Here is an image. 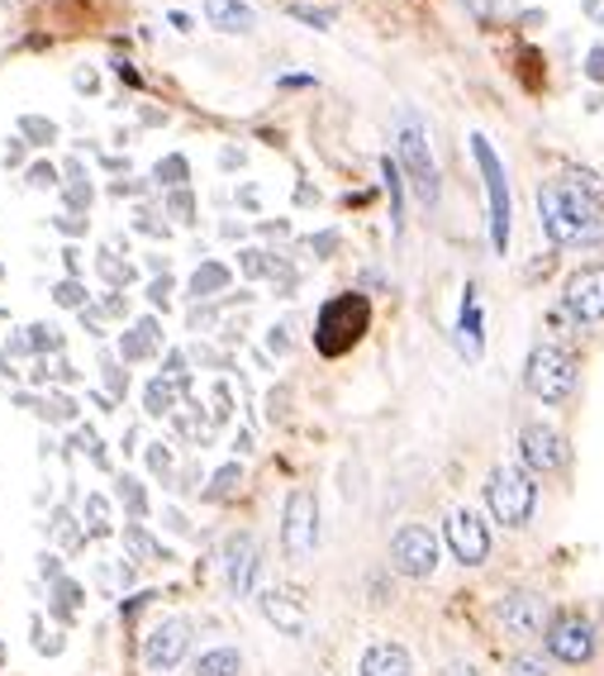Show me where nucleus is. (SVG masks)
I'll return each mask as SVG.
<instances>
[{"label": "nucleus", "mask_w": 604, "mask_h": 676, "mask_svg": "<svg viewBox=\"0 0 604 676\" xmlns=\"http://www.w3.org/2000/svg\"><path fill=\"white\" fill-rule=\"evenodd\" d=\"M537 215H543V233L561 249L571 243H595L600 239V186L590 172L553 177L537 186Z\"/></svg>", "instance_id": "obj_1"}, {"label": "nucleus", "mask_w": 604, "mask_h": 676, "mask_svg": "<svg viewBox=\"0 0 604 676\" xmlns=\"http://www.w3.org/2000/svg\"><path fill=\"white\" fill-rule=\"evenodd\" d=\"M366 324H372V301H366L362 291L334 295V301H324L319 315H314V348H319L324 358H343L362 343Z\"/></svg>", "instance_id": "obj_2"}, {"label": "nucleus", "mask_w": 604, "mask_h": 676, "mask_svg": "<svg viewBox=\"0 0 604 676\" xmlns=\"http://www.w3.org/2000/svg\"><path fill=\"white\" fill-rule=\"evenodd\" d=\"M396 153H400V172L410 177L414 196L424 205H438V167H433V148H428V129L414 110H400L396 120Z\"/></svg>", "instance_id": "obj_3"}, {"label": "nucleus", "mask_w": 604, "mask_h": 676, "mask_svg": "<svg viewBox=\"0 0 604 676\" xmlns=\"http://www.w3.org/2000/svg\"><path fill=\"white\" fill-rule=\"evenodd\" d=\"M485 510H491L495 524L523 529L537 510L533 472H523V467H495V472L485 476Z\"/></svg>", "instance_id": "obj_4"}, {"label": "nucleus", "mask_w": 604, "mask_h": 676, "mask_svg": "<svg viewBox=\"0 0 604 676\" xmlns=\"http://www.w3.org/2000/svg\"><path fill=\"white\" fill-rule=\"evenodd\" d=\"M576 376H581V367H576V358L561 343H537L529 353V362H523V382H529V391L543 400V406L571 400Z\"/></svg>", "instance_id": "obj_5"}, {"label": "nucleus", "mask_w": 604, "mask_h": 676, "mask_svg": "<svg viewBox=\"0 0 604 676\" xmlns=\"http://www.w3.org/2000/svg\"><path fill=\"white\" fill-rule=\"evenodd\" d=\"M471 153H476V167L485 177V201H491V249L505 253L509 249V219H515V205H509V181H505V162L500 153L491 148L485 134H471Z\"/></svg>", "instance_id": "obj_6"}, {"label": "nucleus", "mask_w": 604, "mask_h": 676, "mask_svg": "<svg viewBox=\"0 0 604 676\" xmlns=\"http://www.w3.org/2000/svg\"><path fill=\"white\" fill-rule=\"evenodd\" d=\"M281 548L291 563H305L319 548V496L310 486H291L281 505Z\"/></svg>", "instance_id": "obj_7"}, {"label": "nucleus", "mask_w": 604, "mask_h": 676, "mask_svg": "<svg viewBox=\"0 0 604 676\" xmlns=\"http://www.w3.org/2000/svg\"><path fill=\"white\" fill-rule=\"evenodd\" d=\"M543 643H547V657L553 662H567V667H585L590 657H595V624H590L585 615H553V624H547V633H543Z\"/></svg>", "instance_id": "obj_8"}, {"label": "nucleus", "mask_w": 604, "mask_h": 676, "mask_svg": "<svg viewBox=\"0 0 604 676\" xmlns=\"http://www.w3.org/2000/svg\"><path fill=\"white\" fill-rule=\"evenodd\" d=\"M390 567L410 581H428L438 571V539L424 524H400L390 539Z\"/></svg>", "instance_id": "obj_9"}, {"label": "nucleus", "mask_w": 604, "mask_h": 676, "mask_svg": "<svg viewBox=\"0 0 604 676\" xmlns=\"http://www.w3.org/2000/svg\"><path fill=\"white\" fill-rule=\"evenodd\" d=\"M519 462H523V472H533V476H553L567 467V438H561L553 424L529 420L519 428Z\"/></svg>", "instance_id": "obj_10"}, {"label": "nucleus", "mask_w": 604, "mask_h": 676, "mask_svg": "<svg viewBox=\"0 0 604 676\" xmlns=\"http://www.w3.org/2000/svg\"><path fill=\"white\" fill-rule=\"evenodd\" d=\"M443 539H448V553L457 557L462 567H481L491 557V524L476 515V510H448L443 519Z\"/></svg>", "instance_id": "obj_11"}, {"label": "nucleus", "mask_w": 604, "mask_h": 676, "mask_svg": "<svg viewBox=\"0 0 604 676\" xmlns=\"http://www.w3.org/2000/svg\"><path fill=\"white\" fill-rule=\"evenodd\" d=\"M191 653V619H162L157 629L143 639V667H148L153 676L162 672H177L181 657Z\"/></svg>", "instance_id": "obj_12"}, {"label": "nucleus", "mask_w": 604, "mask_h": 676, "mask_svg": "<svg viewBox=\"0 0 604 676\" xmlns=\"http://www.w3.org/2000/svg\"><path fill=\"white\" fill-rule=\"evenodd\" d=\"M257 609H262V619H267L271 629L286 633V639H305V633H310L305 591H295V587H267V591L257 595Z\"/></svg>", "instance_id": "obj_13"}, {"label": "nucleus", "mask_w": 604, "mask_h": 676, "mask_svg": "<svg viewBox=\"0 0 604 676\" xmlns=\"http://www.w3.org/2000/svg\"><path fill=\"white\" fill-rule=\"evenodd\" d=\"M495 619H500V629L509 639H537V633H547V601L537 591H509L500 605H495Z\"/></svg>", "instance_id": "obj_14"}, {"label": "nucleus", "mask_w": 604, "mask_h": 676, "mask_svg": "<svg viewBox=\"0 0 604 676\" xmlns=\"http://www.w3.org/2000/svg\"><path fill=\"white\" fill-rule=\"evenodd\" d=\"M561 305L576 324H604V263L576 267L561 291Z\"/></svg>", "instance_id": "obj_15"}, {"label": "nucleus", "mask_w": 604, "mask_h": 676, "mask_svg": "<svg viewBox=\"0 0 604 676\" xmlns=\"http://www.w3.org/2000/svg\"><path fill=\"white\" fill-rule=\"evenodd\" d=\"M219 567H225V587L233 601H247L253 595V581L262 571V548L253 534H229L225 539V553H219Z\"/></svg>", "instance_id": "obj_16"}, {"label": "nucleus", "mask_w": 604, "mask_h": 676, "mask_svg": "<svg viewBox=\"0 0 604 676\" xmlns=\"http://www.w3.org/2000/svg\"><path fill=\"white\" fill-rule=\"evenodd\" d=\"M358 676H414V662H410V653H404L400 643L380 639V643H372L362 653Z\"/></svg>", "instance_id": "obj_17"}, {"label": "nucleus", "mask_w": 604, "mask_h": 676, "mask_svg": "<svg viewBox=\"0 0 604 676\" xmlns=\"http://www.w3.org/2000/svg\"><path fill=\"white\" fill-rule=\"evenodd\" d=\"M205 20H209V29H219V34H247L257 24L247 0H205Z\"/></svg>", "instance_id": "obj_18"}, {"label": "nucleus", "mask_w": 604, "mask_h": 676, "mask_svg": "<svg viewBox=\"0 0 604 676\" xmlns=\"http://www.w3.org/2000/svg\"><path fill=\"white\" fill-rule=\"evenodd\" d=\"M481 301H476V286H467L462 291V315H457V348H462L467 358H481Z\"/></svg>", "instance_id": "obj_19"}, {"label": "nucleus", "mask_w": 604, "mask_h": 676, "mask_svg": "<svg viewBox=\"0 0 604 676\" xmlns=\"http://www.w3.org/2000/svg\"><path fill=\"white\" fill-rule=\"evenodd\" d=\"M157 348H162L157 319H138L129 334H120V358L124 362H148V358H157Z\"/></svg>", "instance_id": "obj_20"}, {"label": "nucleus", "mask_w": 604, "mask_h": 676, "mask_svg": "<svg viewBox=\"0 0 604 676\" xmlns=\"http://www.w3.org/2000/svg\"><path fill=\"white\" fill-rule=\"evenodd\" d=\"M124 557H134V563H172V553L162 548L143 519H134V524H124Z\"/></svg>", "instance_id": "obj_21"}, {"label": "nucleus", "mask_w": 604, "mask_h": 676, "mask_svg": "<svg viewBox=\"0 0 604 676\" xmlns=\"http://www.w3.org/2000/svg\"><path fill=\"white\" fill-rule=\"evenodd\" d=\"M229 281H233V271L225 263H201L191 271V295L195 301H215V295L229 291Z\"/></svg>", "instance_id": "obj_22"}, {"label": "nucleus", "mask_w": 604, "mask_h": 676, "mask_svg": "<svg viewBox=\"0 0 604 676\" xmlns=\"http://www.w3.org/2000/svg\"><path fill=\"white\" fill-rule=\"evenodd\" d=\"M44 529H48V534L58 539L68 553H82V548H86V539H90V534H86V524H76V515L68 510V505H58V510L48 515V524H44Z\"/></svg>", "instance_id": "obj_23"}, {"label": "nucleus", "mask_w": 604, "mask_h": 676, "mask_svg": "<svg viewBox=\"0 0 604 676\" xmlns=\"http://www.w3.org/2000/svg\"><path fill=\"white\" fill-rule=\"evenodd\" d=\"M177 400H181V386H172L167 376H153L148 391H143V410H148L153 420H172V414H177Z\"/></svg>", "instance_id": "obj_24"}, {"label": "nucleus", "mask_w": 604, "mask_h": 676, "mask_svg": "<svg viewBox=\"0 0 604 676\" xmlns=\"http://www.w3.org/2000/svg\"><path fill=\"white\" fill-rule=\"evenodd\" d=\"M82 601H86V591H82V581H72V577H62V581H52V587H48V605H52V615H58L62 624L76 619Z\"/></svg>", "instance_id": "obj_25"}, {"label": "nucleus", "mask_w": 604, "mask_h": 676, "mask_svg": "<svg viewBox=\"0 0 604 676\" xmlns=\"http://www.w3.org/2000/svg\"><path fill=\"white\" fill-rule=\"evenodd\" d=\"M243 672V653L239 648H209V653L195 657V676H239Z\"/></svg>", "instance_id": "obj_26"}, {"label": "nucleus", "mask_w": 604, "mask_h": 676, "mask_svg": "<svg viewBox=\"0 0 604 676\" xmlns=\"http://www.w3.org/2000/svg\"><path fill=\"white\" fill-rule=\"evenodd\" d=\"M82 519H86V534H90V539H110V534H114V524H110V500H105L100 491H90V496H86Z\"/></svg>", "instance_id": "obj_27"}, {"label": "nucleus", "mask_w": 604, "mask_h": 676, "mask_svg": "<svg viewBox=\"0 0 604 676\" xmlns=\"http://www.w3.org/2000/svg\"><path fill=\"white\" fill-rule=\"evenodd\" d=\"M380 177H386V191H390V225H396V233H400V225H404V172H400V162L396 158H380Z\"/></svg>", "instance_id": "obj_28"}, {"label": "nucleus", "mask_w": 604, "mask_h": 676, "mask_svg": "<svg viewBox=\"0 0 604 676\" xmlns=\"http://www.w3.org/2000/svg\"><path fill=\"white\" fill-rule=\"evenodd\" d=\"M239 486H243V467H239V462H225V467H219L215 476H209V486L201 491V496L219 505V500H229V496H233V491H239Z\"/></svg>", "instance_id": "obj_29"}, {"label": "nucleus", "mask_w": 604, "mask_h": 676, "mask_svg": "<svg viewBox=\"0 0 604 676\" xmlns=\"http://www.w3.org/2000/svg\"><path fill=\"white\" fill-rule=\"evenodd\" d=\"M172 428H177L181 438H191L195 448H205V444H209V424H205L201 406H186V410H177V414H172Z\"/></svg>", "instance_id": "obj_30"}, {"label": "nucleus", "mask_w": 604, "mask_h": 676, "mask_svg": "<svg viewBox=\"0 0 604 676\" xmlns=\"http://www.w3.org/2000/svg\"><path fill=\"white\" fill-rule=\"evenodd\" d=\"M153 181H162L167 191H181V186L191 181V162L181 158V153H167V158L153 167Z\"/></svg>", "instance_id": "obj_31"}, {"label": "nucleus", "mask_w": 604, "mask_h": 676, "mask_svg": "<svg viewBox=\"0 0 604 676\" xmlns=\"http://www.w3.org/2000/svg\"><path fill=\"white\" fill-rule=\"evenodd\" d=\"M20 138L34 143V148H48V143H58V124L44 120V114H24V120H20Z\"/></svg>", "instance_id": "obj_32"}, {"label": "nucleus", "mask_w": 604, "mask_h": 676, "mask_svg": "<svg viewBox=\"0 0 604 676\" xmlns=\"http://www.w3.org/2000/svg\"><path fill=\"white\" fill-rule=\"evenodd\" d=\"M120 500L129 519H148V486H143L138 476H120Z\"/></svg>", "instance_id": "obj_33"}, {"label": "nucleus", "mask_w": 604, "mask_h": 676, "mask_svg": "<svg viewBox=\"0 0 604 676\" xmlns=\"http://www.w3.org/2000/svg\"><path fill=\"white\" fill-rule=\"evenodd\" d=\"M90 196H96V191H90V181L82 177V167H68V210L72 215H86L90 210Z\"/></svg>", "instance_id": "obj_34"}, {"label": "nucleus", "mask_w": 604, "mask_h": 676, "mask_svg": "<svg viewBox=\"0 0 604 676\" xmlns=\"http://www.w3.org/2000/svg\"><path fill=\"white\" fill-rule=\"evenodd\" d=\"M38 414H44V420H52V424H72V420H76V400L48 391L44 400H38Z\"/></svg>", "instance_id": "obj_35"}, {"label": "nucleus", "mask_w": 604, "mask_h": 676, "mask_svg": "<svg viewBox=\"0 0 604 676\" xmlns=\"http://www.w3.org/2000/svg\"><path fill=\"white\" fill-rule=\"evenodd\" d=\"M52 301H58L62 310H86V286L76 281V277L58 281V286H52Z\"/></svg>", "instance_id": "obj_36"}, {"label": "nucleus", "mask_w": 604, "mask_h": 676, "mask_svg": "<svg viewBox=\"0 0 604 676\" xmlns=\"http://www.w3.org/2000/svg\"><path fill=\"white\" fill-rule=\"evenodd\" d=\"M24 338H29V353H58V348H62V334L48 329V324H34V329H24Z\"/></svg>", "instance_id": "obj_37"}, {"label": "nucleus", "mask_w": 604, "mask_h": 676, "mask_svg": "<svg viewBox=\"0 0 604 676\" xmlns=\"http://www.w3.org/2000/svg\"><path fill=\"white\" fill-rule=\"evenodd\" d=\"M167 215H172L177 225H195V201H191L186 186H181V191H167Z\"/></svg>", "instance_id": "obj_38"}, {"label": "nucleus", "mask_w": 604, "mask_h": 676, "mask_svg": "<svg viewBox=\"0 0 604 676\" xmlns=\"http://www.w3.org/2000/svg\"><path fill=\"white\" fill-rule=\"evenodd\" d=\"M72 448H82L86 458L100 467V472H105V467H110V458H105V444H100V438H96V428H82V434L72 438Z\"/></svg>", "instance_id": "obj_39"}, {"label": "nucleus", "mask_w": 604, "mask_h": 676, "mask_svg": "<svg viewBox=\"0 0 604 676\" xmlns=\"http://www.w3.org/2000/svg\"><path fill=\"white\" fill-rule=\"evenodd\" d=\"M153 601H157V591H134V595H124V601H120V619H124V624H134Z\"/></svg>", "instance_id": "obj_40"}, {"label": "nucleus", "mask_w": 604, "mask_h": 676, "mask_svg": "<svg viewBox=\"0 0 604 676\" xmlns=\"http://www.w3.org/2000/svg\"><path fill=\"white\" fill-rule=\"evenodd\" d=\"M24 181H29V186H34V191H48V186H62V181H58V167H52V162H34V167H29V172H24Z\"/></svg>", "instance_id": "obj_41"}, {"label": "nucleus", "mask_w": 604, "mask_h": 676, "mask_svg": "<svg viewBox=\"0 0 604 676\" xmlns=\"http://www.w3.org/2000/svg\"><path fill=\"white\" fill-rule=\"evenodd\" d=\"M239 267L247 271V277H271V263H267V253H262V249H243Z\"/></svg>", "instance_id": "obj_42"}, {"label": "nucleus", "mask_w": 604, "mask_h": 676, "mask_svg": "<svg viewBox=\"0 0 604 676\" xmlns=\"http://www.w3.org/2000/svg\"><path fill=\"white\" fill-rule=\"evenodd\" d=\"M509 676H547V662L533 653H519V657H509Z\"/></svg>", "instance_id": "obj_43"}, {"label": "nucleus", "mask_w": 604, "mask_h": 676, "mask_svg": "<svg viewBox=\"0 0 604 676\" xmlns=\"http://www.w3.org/2000/svg\"><path fill=\"white\" fill-rule=\"evenodd\" d=\"M100 271H105V281H110V286H129V281H134V267H120V263H114V253H100Z\"/></svg>", "instance_id": "obj_44"}, {"label": "nucleus", "mask_w": 604, "mask_h": 676, "mask_svg": "<svg viewBox=\"0 0 604 676\" xmlns=\"http://www.w3.org/2000/svg\"><path fill=\"white\" fill-rule=\"evenodd\" d=\"M105 391H110L114 400H124V396H129V372H124V367H114V362H105Z\"/></svg>", "instance_id": "obj_45"}, {"label": "nucleus", "mask_w": 604, "mask_h": 676, "mask_svg": "<svg viewBox=\"0 0 604 676\" xmlns=\"http://www.w3.org/2000/svg\"><path fill=\"white\" fill-rule=\"evenodd\" d=\"M291 15L314 24V29H328V24H334V10H314V5H291Z\"/></svg>", "instance_id": "obj_46"}, {"label": "nucleus", "mask_w": 604, "mask_h": 676, "mask_svg": "<svg viewBox=\"0 0 604 676\" xmlns=\"http://www.w3.org/2000/svg\"><path fill=\"white\" fill-rule=\"evenodd\" d=\"M148 467L157 476H172V448H167V444H148Z\"/></svg>", "instance_id": "obj_47"}, {"label": "nucleus", "mask_w": 604, "mask_h": 676, "mask_svg": "<svg viewBox=\"0 0 604 676\" xmlns=\"http://www.w3.org/2000/svg\"><path fill=\"white\" fill-rule=\"evenodd\" d=\"M52 225L68 233V239H82V233H86V219H82V215H72V210H62L58 219H52Z\"/></svg>", "instance_id": "obj_48"}, {"label": "nucleus", "mask_w": 604, "mask_h": 676, "mask_svg": "<svg viewBox=\"0 0 604 676\" xmlns=\"http://www.w3.org/2000/svg\"><path fill=\"white\" fill-rule=\"evenodd\" d=\"M310 253H319V257H334V253H338V233H334V229L314 233V239H310Z\"/></svg>", "instance_id": "obj_49"}, {"label": "nucleus", "mask_w": 604, "mask_h": 676, "mask_svg": "<svg viewBox=\"0 0 604 676\" xmlns=\"http://www.w3.org/2000/svg\"><path fill=\"white\" fill-rule=\"evenodd\" d=\"M38 577H44L48 587H52V581H62V557H58V553H44V557H38Z\"/></svg>", "instance_id": "obj_50"}, {"label": "nucleus", "mask_w": 604, "mask_h": 676, "mask_svg": "<svg viewBox=\"0 0 604 676\" xmlns=\"http://www.w3.org/2000/svg\"><path fill=\"white\" fill-rule=\"evenodd\" d=\"M585 76H590V82H600V86H604V44H595V48H590V53H585Z\"/></svg>", "instance_id": "obj_51"}, {"label": "nucleus", "mask_w": 604, "mask_h": 676, "mask_svg": "<svg viewBox=\"0 0 604 676\" xmlns=\"http://www.w3.org/2000/svg\"><path fill=\"white\" fill-rule=\"evenodd\" d=\"M167 295H172V277H167V271H162V277H157V281L148 286V301L167 310Z\"/></svg>", "instance_id": "obj_52"}, {"label": "nucleus", "mask_w": 604, "mask_h": 676, "mask_svg": "<svg viewBox=\"0 0 604 676\" xmlns=\"http://www.w3.org/2000/svg\"><path fill=\"white\" fill-rule=\"evenodd\" d=\"M162 524H167V529H172V534H181V539H186V534H191V519H186V515H181V510H167V515H162Z\"/></svg>", "instance_id": "obj_53"}, {"label": "nucleus", "mask_w": 604, "mask_h": 676, "mask_svg": "<svg viewBox=\"0 0 604 676\" xmlns=\"http://www.w3.org/2000/svg\"><path fill=\"white\" fill-rule=\"evenodd\" d=\"M286 334H291L286 324H277V329L267 334V348H271V353H286V348H291V338H286Z\"/></svg>", "instance_id": "obj_54"}, {"label": "nucleus", "mask_w": 604, "mask_h": 676, "mask_svg": "<svg viewBox=\"0 0 604 676\" xmlns=\"http://www.w3.org/2000/svg\"><path fill=\"white\" fill-rule=\"evenodd\" d=\"M24 162V138H10V148H5V167H20Z\"/></svg>", "instance_id": "obj_55"}, {"label": "nucleus", "mask_w": 604, "mask_h": 676, "mask_svg": "<svg viewBox=\"0 0 604 676\" xmlns=\"http://www.w3.org/2000/svg\"><path fill=\"white\" fill-rule=\"evenodd\" d=\"M62 263H68V271L76 277V271H82V253H76V249H62Z\"/></svg>", "instance_id": "obj_56"}, {"label": "nucleus", "mask_w": 604, "mask_h": 676, "mask_svg": "<svg viewBox=\"0 0 604 676\" xmlns=\"http://www.w3.org/2000/svg\"><path fill=\"white\" fill-rule=\"evenodd\" d=\"M114 72H120V76H124V82H129V86H138V72H134V68H129V62H114Z\"/></svg>", "instance_id": "obj_57"}, {"label": "nucleus", "mask_w": 604, "mask_h": 676, "mask_svg": "<svg viewBox=\"0 0 604 676\" xmlns=\"http://www.w3.org/2000/svg\"><path fill=\"white\" fill-rule=\"evenodd\" d=\"M76 90H96V72H76Z\"/></svg>", "instance_id": "obj_58"}, {"label": "nucleus", "mask_w": 604, "mask_h": 676, "mask_svg": "<svg viewBox=\"0 0 604 676\" xmlns=\"http://www.w3.org/2000/svg\"><path fill=\"white\" fill-rule=\"evenodd\" d=\"M52 376H58V382H68V386H72V382H76V372H72V367H68V362H58V367H52Z\"/></svg>", "instance_id": "obj_59"}, {"label": "nucleus", "mask_w": 604, "mask_h": 676, "mask_svg": "<svg viewBox=\"0 0 604 676\" xmlns=\"http://www.w3.org/2000/svg\"><path fill=\"white\" fill-rule=\"evenodd\" d=\"M239 201L247 205V210H257V191H253V186H243V191H239Z\"/></svg>", "instance_id": "obj_60"}, {"label": "nucleus", "mask_w": 604, "mask_h": 676, "mask_svg": "<svg viewBox=\"0 0 604 676\" xmlns=\"http://www.w3.org/2000/svg\"><path fill=\"white\" fill-rule=\"evenodd\" d=\"M448 676H476V667H462V662H457V667H448Z\"/></svg>", "instance_id": "obj_61"}, {"label": "nucleus", "mask_w": 604, "mask_h": 676, "mask_svg": "<svg viewBox=\"0 0 604 676\" xmlns=\"http://www.w3.org/2000/svg\"><path fill=\"white\" fill-rule=\"evenodd\" d=\"M0 662H5V643H0Z\"/></svg>", "instance_id": "obj_62"}]
</instances>
